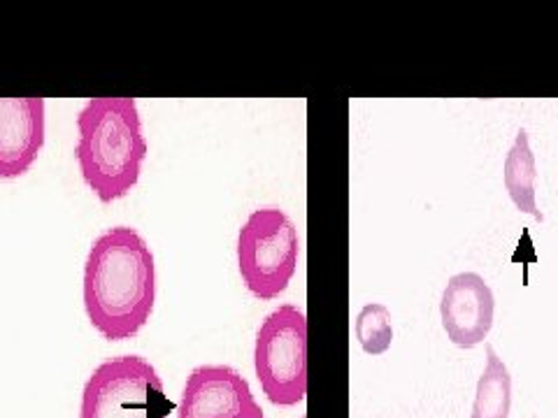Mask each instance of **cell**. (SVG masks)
<instances>
[{
	"mask_svg": "<svg viewBox=\"0 0 558 418\" xmlns=\"http://www.w3.org/2000/svg\"><path fill=\"white\" fill-rule=\"evenodd\" d=\"M178 418H266L250 381L229 365H201L182 389Z\"/></svg>",
	"mask_w": 558,
	"mask_h": 418,
	"instance_id": "obj_6",
	"label": "cell"
},
{
	"mask_svg": "<svg viewBox=\"0 0 558 418\" xmlns=\"http://www.w3.org/2000/svg\"><path fill=\"white\" fill-rule=\"evenodd\" d=\"M299 229L282 209H254L242 223L238 233V270L254 298H279L299 270Z\"/></svg>",
	"mask_w": 558,
	"mask_h": 418,
	"instance_id": "obj_3",
	"label": "cell"
},
{
	"mask_svg": "<svg viewBox=\"0 0 558 418\" xmlns=\"http://www.w3.org/2000/svg\"><path fill=\"white\" fill-rule=\"evenodd\" d=\"M356 340L365 354L371 356L387 354L393 342L391 311L379 303L365 305L356 317Z\"/></svg>",
	"mask_w": 558,
	"mask_h": 418,
	"instance_id": "obj_11",
	"label": "cell"
},
{
	"mask_svg": "<svg viewBox=\"0 0 558 418\" xmlns=\"http://www.w3.org/2000/svg\"><path fill=\"white\" fill-rule=\"evenodd\" d=\"M254 370L264 395L277 407H293L307 395V319L295 305H279L260 323Z\"/></svg>",
	"mask_w": 558,
	"mask_h": 418,
	"instance_id": "obj_5",
	"label": "cell"
},
{
	"mask_svg": "<svg viewBox=\"0 0 558 418\" xmlns=\"http://www.w3.org/2000/svg\"><path fill=\"white\" fill-rule=\"evenodd\" d=\"M535 182H537V161H535V153L531 149L529 133H526V128H521L514 137L512 149L508 151V156H505L502 184L519 212L531 214L533 219L543 221L545 217L537 207Z\"/></svg>",
	"mask_w": 558,
	"mask_h": 418,
	"instance_id": "obj_9",
	"label": "cell"
},
{
	"mask_svg": "<svg viewBox=\"0 0 558 418\" xmlns=\"http://www.w3.org/2000/svg\"><path fill=\"white\" fill-rule=\"evenodd\" d=\"M147 137L135 98L98 96L77 114L75 159L100 202L126 198L147 161Z\"/></svg>",
	"mask_w": 558,
	"mask_h": 418,
	"instance_id": "obj_2",
	"label": "cell"
},
{
	"mask_svg": "<svg viewBox=\"0 0 558 418\" xmlns=\"http://www.w3.org/2000/svg\"><path fill=\"white\" fill-rule=\"evenodd\" d=\"M84 309L105 340L124 342L143 330L156 303V260L131 225L100 233L84 263Z\"/></svg>",
	"mask_w": 558,
	"mask_h": 418,
	"instance_id": "obj_1",
	"label": "cell"
},
{
	"mask_svg": "<svg viewBox=\"0 0 558 418\" xmlns=\"http://www.w3.org/2000/svg\"><path fill=\"white\" fill-rule=\"evenodd\" d=\"M512 409V377L508 365L486 344V365L477 381L475 405L470 418H508Z\"/></svg>",
	"mask_w": 558,
	"mask_h": 418,
	"instance_id": "obj_10",
	"label": "cell"
},
{
	"mask_svg": "<svg viewBox=\"0 0 558 418\" xmlns=\"http://www.w3.org/2000/svg\"><path fill=\"white\" fill-rule=\"evenodd\" d=\"M47 102L40 96H0V180H20L45 147Z\"/></svg>",
	"mask_w": 558,
	"mask_h": 418,
	"instance_id": "obj_7",
	"label": "cell"
},
{
	"mask_svg": "<svg viewBox=\"0 0 558 418\" xmlns=\"http://www.w3.org/2000/svg\"><path fill=\"white\" fill-rule=\"evenodd\" d=\"M172 403L161 374L143 356L100 362L86 379L80 418H168Z\"/></svg>",
	"mask_w": 558,
	"mask_h": 418,
	"instance_id": "obj_4",
	"label": "cell"
},
{
	"mask_svg": "<svg viewBox=\"0 0 558 418\" xmlns=\"http://www.w3.org/2000/svg\"><path fill=\"white\" fill-rule=\"evenodd\" d=\"M496 298L492 286L477 272L453 274L440 300L442 328L451 344L473 348L482 344L494 328Z\"/></svg>",
	"mask_w": 558,
	"mask_h": 418,
	"instance_id": "obj_8",
	"label": "cell"
}]
</instances>
